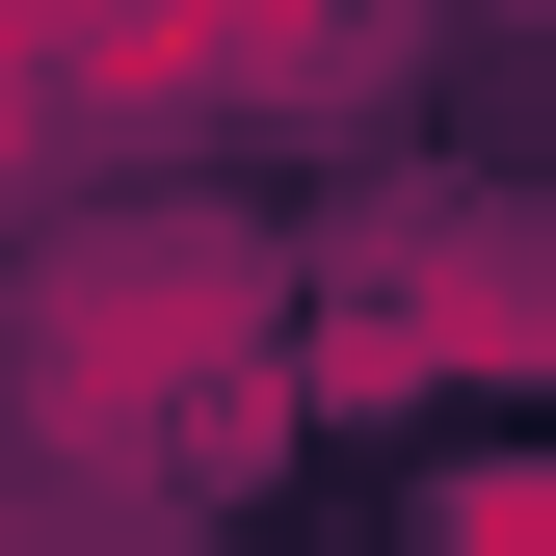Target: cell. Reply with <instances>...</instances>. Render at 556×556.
<instances>
[{
	"instance_id": "cell-1",
	"label": "cell",
	"mask_w": 556,
	"mask_h": 556,
	"mask_svg": "<svg viewBox=\"0 0 556 556\" xmlns=\"http://www.w3.org/2000/svg\"><path fill=\"white\" fill-rule=\"evenodd\" d=\"M0 371H27L53 477H132V504H213L265 451V397H292V292H265L239 213H106L27 265V318H0Z\"/></svg>"
},
{
	"instance_id": "cell-2",
	"label": "cell",
	"mask_w": 556,
	"mask_h": 556,
	"mask_svg": "<svg viewBox=\"0 0 556 556\" xmlns=\"http://www.w3.org/2000/svg\"><path fill=\"white\" fill-rule=\"evenodd\" d=\"M292 318H318L292 371H344V397H425V371H504V344H530V213H504V186H397V213L344 239V265H318Z\"/></svg>"
}]
</instances>
